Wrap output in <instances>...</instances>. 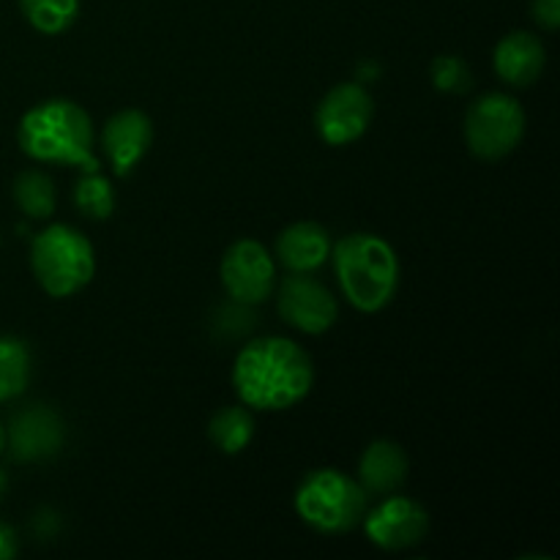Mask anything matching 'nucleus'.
<instances>
[{"mask_svg": "<svg viewBox=\"0 0 560 560\" xmlns=\"http://www.w3.org/2000/svg\"><path fill=\"white\" fill-rule=\"evenodd\" d=\"M315 383V366L299 342L284 337L249 339L233 364V386L249 410H288Z\"/></svg>", "mask_w": 560, "mask_h": 560, "instance_id": "1", "label": "nucleus"}, {"mask_svg": "<svg viewBox=\"0 0 560 560\" xmlns=\"http://www.w3.org/2000/svg\"><path fill=\"white\" fill-rule=\"evenodd\" d=\"M22 153L38 164H66L96 173V129L85 109L71 98H47L27 109L16 131Z\"/></svg>", "mask_w": 560, "mask_h": 560, "instance_id": "2", "label": "nucleus"}, {"mask_svg": "<svg viewBox=\"0 0 560 560\" xmlns=\"http://www.w3.org/2000/svg\"><path fill=\"white\" fill-rule=\"evenodd\" d=\"M334 273L345 299L364 315L386 310L399 290V257L375 233H350L331 246Z\"/></svg>", "mask_w": 560, "mask_h": 560, "instance_id": "3", "label": "nucleus"}, {"mask_svg": "<svg viewBox=\"0 0 560 560\" xmlns=\"http://www.w3.org/2000/svg\"><path fill=\"white\" fill-rule=\"evenodd\" d=\"M293 506L301 523L312 530L323 536H342L359 528L370 509V495L359 479H350L342 470L317 468L295 487Z\"/></svg>", "mask_w": 560, "mask_h": 560, "instance_id": "4", "label": "nucleus"}, {"mask_svg": "<svg viewBox=\"0 0 560 560\" xmlns=\"http://www.w3.org/2000/svg\"><path fill=\"white\" fill-rule=\"evenodd\" d=\"M31 271L44 293L69 299L91 284L96 273V252L71 224H49L31 244Z\"/></svg>", "mask_w": 560, "mask_h": 560, "instance_id": "5", "label": "nucleus"}, {"mask_svg": "<svg viewBox=\"0 0 560 560\" xmlns=\"http://www.w3.org/2000/svg\"><path fill=\"white\" fill-rule=\"evenodd\" d=\"M525 109L509 93H485L465 113V142L481 162H498L523 142Z\"/></svg>", "mask_w": 560, "mask_h": 560, "instance_id": "6", "label": "nucleus"}, {"mask_svg": "<svg viewBox=\"0 0 560 560\" xmlns=\"http://www.w3.org/2000/svg\"><path fill=\"white\" fill-rule=\"evenodd\" d=\"M219 273H222V284L230 299L241 304H266L277 290V262L260 241H235L224 252Z\"/></svg>", "mask_w": 560, "mask_h": 560, "instance_id": "7", "label": "nucleus"}, {"mask_svg": "<svg viewBox=\"0 0 560 560\" xmlns=\"http://www.w3.org/2000/svg\"><path fill=\"white\" fill-rule=\"evenodd\" d=\"M375 115L364 82H339L323 96L315 113V129L326 145L342 148L366 135Z\"/></svg>", "mask_w": 560, "mask_h": 560, "instance_id": "8", "label": "nucleus"}, {"mask_svg": "<svg viewBox=\"0 0 560 560\" xmlns=\"http://www.w3.org/2000/svg\"><path fill=\"white\" fill-rule=\"evenodd\" d=\"M277 310L290 328L310 334V337L326 334L339 317V304L334 293L312 273H290L279 282Z\"/></svg>", "mask_w": 560, "mask_h": 560, "instance_id": "9", "label": "nucleus"}, {"mask_svg": "<svg viewBox=\"0 0 560 560\" xmlns=\"http://www.w3.org/2000/svg\"><path fill=\"white\" fill-rule=\"evenodd\" d=\"M364 534L370 545L386 552H402L421 545L430 534V514L408 495H388L375 509H366Z\"/></svg>", "mask_w": 560, "mask_h": 560, "instance_id": "10", "label": "nucleus"}, {"mask_svg": "<svg viewBox=\"0 0 560 560\" xmlns=\"http://www.w3.org/2000/svg\"><path fill=\"white\" fill-rule=\"evenodd\" d=\"M66 443V424L49 405H27L11 416L5 427V448L14 463L52 459Z\"/></svg>", "mask_w": 560, "mask_h": 560, "instance_id": "11", "label": "nucleus"}, {"mask_svg": "<svg viewBox=\"0 0 560 560\" xmlns=\"http://www.w3.org/2000/svg\"><path fill=\"white\" fill-rule=\"evenodd\" d=\"M153 142V124L142 109H120L104 124L102 151L118 178L135 173L137 164L145 159Z\"/></svg>", "mask_w": 560, "mask_h": 560, "instance_id": "12", "label": "nucleus"}, {"mask_svg": "<svg viewBox=\"0 0 560 560\" xmlns=\"http://www.w3.org/2000/svg\"><path fill=\"white\" fill-rule=\"evenodd\" d=\"M547 66V49L536 33L512 31L498 42L492 52V69L506 85L528 88L541 77Z\"/></svg>", "mask_w": 560, "mask_h": 560, "instance_id": "13", "label": "nucleus"}, {"mask_svg": "<svg viewBox=\"0 0 560 560\" xmlns=\"http://www.w3.org/2000/svg\"><path fill=\"white\" fill-rule=\"evenodd\" d=\"M328 230L317 222H293L277 235V260L290 273H315L331 257Z\"/></svg>", "mask_w": 560, "mask_h": 560, "instance_id": "14", "label": "nucleus"}, {"mask_svg": "<svg viewBox=\"0 0 560 560\" xmlns=\"http://www.w3.org/2000/svg\"><path fill=\"white\" fill-rule=\"evenodd\" d=\"M408 454L397 441H372L361 452L359 459V485L366 495H392L408 481Z\"/></svg>", "mask_w": 560, "mask_h": 560, "instance_id": "15", "label": "nucleus"}, {"mask_svg": "<svg viewBox=\"0 0 560 560\" xmlns=\"http://www.w3.org/2000/svg\"><path fill=\"white\" fill-rule=\"evenodd\" d=\"M208 438H211V443L219 452L235 457V454L249 448V443L255 441V416H252L246 405L219 408L213 419L208 421Z\"/></svg>", "mask_w": 560, "mask_h": 560, "instance_id": "16", "label": "nucleus"}, {"mask_svg": "<svg viewBox=\"0 0 560 560\" xmlns=\"http://www.w3.org/2000/svg\"><path fill=\"white\" fill-rule=\"evenodd\" d=\"M31 372V348L20 337L0 334V402H11L25 394Z\"/></svg>", "mask_w": 560, "mask_h": 560, "instance_id": "17", "label": "nucleus"}, {"mask_svg": "<svg viewBox=\"0 0 560 560\" xmlns=\"http://www.w3.org/2000/svg\"><path fill=\"white\" fill-rule=\"evenodd\" d=\"M27 25L44 36H60L80 16V0H20Z\"/></svg>", "mask_w": 560, "mask_h": 560, "instance_id": "18", "label": "nucleus"}, {"mask_svg": "<svg viewBox=\"0 0 560 560\" xmlns=\"http://www.w3.org/2000/svg\"><path fill=\"white\" fill-rule=\"evenodd\" d=\"M14 200L20 211L31 219H49L55 211V184L42 170H25L14 180Z\"/></svg>", "mask_w": 560, "mask_h": 560, "instance_id": "19", "label": "nucleus"}, {"mask_svg": "<svg viewBox=\"0 0 560 560\" xmlns=\"http://www.w3.org/2000/svg\"><path fill=\"white\" fill-rule=\"evenodd\" d=\"M74 206L80 208L82 217L93 219V222H104L113 217L115 211V189L109 184L107 175L82 173V178L74 186Z\"/></svg>", "mask_w": 560, "mask_h": 560, "instance_id": "20", "label": "nucleus"}, {"mask_svg": "<svg viewBox=\"0 0 560 560\" xmlns=\"http://www.w3.org/2000/svg\"><path fill=\"white\" fill-rule=\"evenodd\" d=\"M430 77L441 93H465L474 82L468 63L459 55H438L430 66Z\"/></svg>", "mask_w": 560, "mask_h": 560, "instance_id": "21", "label": "nucleus"}, {"mask_svg": "<svg viewBox=\"0 0 560 560\" xmlns=\"http://www.w3.org/2000/svg\"><path fill=\"white\" fill-rule=\"evenodd\" d=\"M530 14L534 22L545 31H558L560 27V0H530Z\"/></svg>", "mask_w": 560, "mask_h": 560, "instance_id": "22", "label": "nucleus"}, {"mask_svg": "<svg viewBox=\"0 0 560 560\" xmlns=\"http://www.w3.org/2000/svg\"><path fill=\"white\" fill-rule=\"evenodd\" d=\"M16 556V534L11 525L0 520V560H11Z\"/></svg>", "mask_w": 560, "mask_h": 560, "instance_id": "23", "label": "nucleus"}, {"mask_svg": "<svg viewBox=\"0 0 560 560\" xmlns=\"http://www.w3.org/2000/svg\"><path fill=\"white\" fill-rule=\"evenodd\" d=\"M5 490H9V479H5V474L0 470V498L5 495Z\"/></svg>", "mask_w": 560, "mask_h": 560, "instance_id": "24", "label": "nucleus"}, {"mask_svg": "<svg viewBox=\"0 0 560 560\" xmlns=\"http://www.w3.org/2000/svg\"><path fill=\"white\" fill-rule=\"evenodd\" d=\"M5 452V427L0 424V454Z\"/></svg>", "mask_w": 560, "mask_h": 560, "instance_id": "25", "label": "nucleus"}]
</instances>
